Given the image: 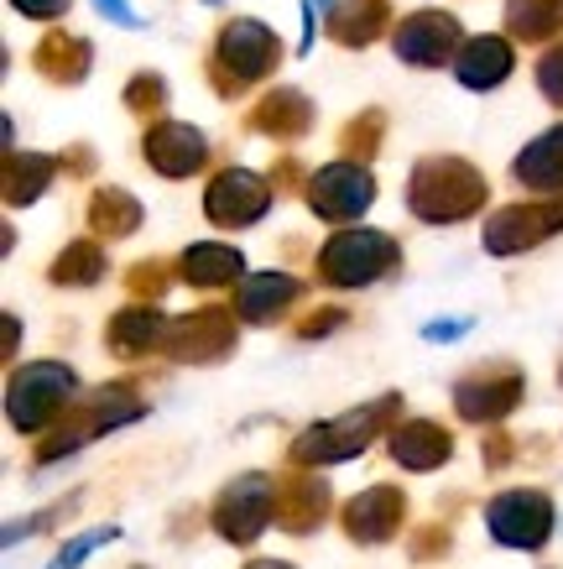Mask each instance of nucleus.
<instances>
[{
    "instance_id": "f257e3e1",
    "label": "nucleus",
    "mask_w": 563,
    "mask_h": 569,
    "mask_svg": "<svg viewBox=\"0 0 563 569\" xmlns=\"http://www.w3.org/2000/svg\"><path fill=\"white\" fill-rule=\"evenodd\" d=\"M491 199V183L470 157L454 152H428L412 162L408 173V209L423 224H464L475 220Z\"/></svg>"
},
{
    "instance_id": "f03ea898",
    "label": "nucleus",
    "mask_w": 563,
    "mask_h": 569,
    "mask_svg": "<svg viewBox=\"0 0 563 569\" xmlns=\"http://www.w3.org/2000/svg\"><path fill=\"white\" fill-rule=\"evenodd\" d=\"M402 423V397L381 392L371 397L365 408H350L340 418H324V423H308L298 439H292V466L319 470V466H340V460H355L371 449V439L392 433Z\"/></svg>"
},
{
    "instance_id": "7ed1b4c3",
    "label": "nucleus",
    "mask_w": 563,
    "mask_h": 569,
    "mask_svg": "<svg viewBox=\"0 0 563 569\" xmlns=\"http://www.w3.org/2000/svg\"><path fill=\"white\" fill-rule=\"evenodd\" d=\"M277 63H282V37L257 17H230L220 32H214L204 73L220 100H240L251 84L272 79Z\"/></svg>"
},
{
    "instance_id": "20e7f679",
    "label": "nucleus",
    "mask_w": 563,
    "mask_h": 569,
    "mask_svg": "<svg viewBox=\"0 0 563 569\" xmlns=\"http://www.w3.org/2000/svg\"><path fill=\"white\" fill-rule=\"evenodd\" d=\"M313 272L324 288H375V282H386L392 272H402V241H396L392 230H375V224H344L334 230L324 246H319V257H313Z\"/></svg>"
},
{
    "instance_id": "39448f33",
    "label": "nucleus",
    "mask_w": 563,
    "mask_h": 569,
    "mask_svg": "<svg viewBox=\"0 0 563 569\" xmlns=\"http://www.w3.org/2000/svg\"><path fill=\"white\" fill-rule=\"evenodd\" d=\"M73 392H79V377L73 366L63 361H27L6 377V423L27 439L48 433L58 418L73 408Z\"/></svg>"
},
{
    "instance_id": "423d86ee",
    "label": "nucleus",
    "mask_w": 563,
    "mask_h": 569,
    "mask_svg": "<svg viewBox=\"0 0 563 569\" xmlns=\"http://www.w3.org/2000/svg\"><path fill=\"white\" fill-rule=\"evenodd\" d=\"M141 413H147V402H141L137 387H131V381H110V387H100L94 397L73 402L69 413L52 423V439L48 445H37V466H52V460H63V455H73V449H84L89 439L137 423Z\"/></svg>"
},
{
    "instance_id": "0eeeda50",
    "label": "nucleus",
    "mask_w": 563,
    "mask_h": 569,
    "mask_svg": "<svg viewBox=\"0 0 563 569\" xmlns=\"http://www.w3.org/2000/svg\"><path fill=\"white\" fill-rule=\"evenodd\" d=\"M272 522H277V481L261 476V470L235 476V481L214 497V533H220L224 543H235V549H251Z\"/></svg>"
},
{
    "instance_id": "6e6552de",
    "label": "nucleus",
    "mask_w": 563,
    "mask_h": 569,
    "mask_svg": "<svg viewBox=\"0 0 563 569\" xmlns=\"http://www.w3.org/2000/svg\"><path fill=\"white\" fill-rule=\"evenodd\" d=\"M303 199H308V209H313V214H319L324 224H355L360 214L375 204V173H371V162H350V157H340V162H324L319 173H308Z\"/></svg>"
},
{
    "instance_id": "1a4fd4ad",
    "label": "nucleus",
    "mask_w": 563,
    "mask_h": 569,
    "mask_svg": "<svg viewBox=\"0 0 563 569\" xmlns=\"http://www.w3.org/2000/svg\"><path fill=\"white\" fill-rule=\"evenodd\" d=\"M563 230V199L547 193V199H522V204H501L480 230V246L485 257H522L532 246L553 241Z\"/></svg>"
},
{
    "instance_id": "9d476101",
    "label": "nucleus",
    "mask_w": 563,
    "mask_h": 569,
    "mask_svg": "<svg viewBox=\"0 0 563 569\" xmlns=\"http://www.w3.org/2000/svg\"><path fill=\"white\" fill-rule=\"evenodd\" d=\"M235 340H240V313L235 309H220V303H204L193 313H178L168 325V361L178 366H214L224 356H235Z\"/></svg>"
},
{
    "instance_id": "9b49d317",
    "label": "nucleus",
    "mask_w": 563,
    "mask_h": 569,
    "mask_svg": "<svg viewBox=\"0 0 563 569\" xmlns=\"http://www.w3.org/2000/svg\"><path fill=\"white\" fill-rule=\"evenodd\" d=\"M464 48V27L454 11L444 6H428V11H412L392 27V52L396 63H408V69H454V58Z\"/></svg>"
},
{
    "instance_id": "f8f14e48",
    "label": "nucleus",
    "mask_w": 563,
    "mask_h": 569,
    "mask_svg": "<svg viewBox=\"0 0 563 569\" xmlns=\"http://www.w3.org/2000/svg\"><path fill=\"white\" fill-rule=\"evenodd\" d=\"M553 497L537 491V486H512L485 507V533L501 543V549H543L553 538Z\"/></svg>"
},
{
    "instance_id": "ddd939ff",
    "label": "nucleus",
    "mask_w": 563,
    "mask_h": 569,
    "mask_svg": "<svg viewBox=\"0 0 563 569\" xmlns=\"http://www.w3.org/2000/svg\"><path fill=\"white\" fill-rule=\"evenodd\" d=\"M527 397V377H522V366L512 361H485L475 371H464L454 381V413L464 423H501L506 413H516V402Z\"/></svg>"
},
{
    "instance_id": "4468645a",
    "label": "nucleus",
    "mask_w": 563,
    "mask_h": 569,
    "mask_svg": "<svg viewBox=\"0 0 563 569\" xmlns=\"http://www.w3.org/2000/svg\"><path fill=\"white\" fill-rule=\"evenodd\" d=\"M272 199V178L251 173V168H220L204 189V220L220 224V230H251V224L267 220Z\"/></svg>"
},
{
    "instance_id": "2eb2a0df",
    "label": "nucleus",
    "mask_w": 563,
    "mask_h": 569,
    "mask_svg": "<svg viewBox=\"0 0 563 569\" xmlns=\"http://www.w3.org/2000/svg\"><path fill=\"white\" fill-rule=\"evenodd\" d=\"M141 157H147V168H152L157 178L183 183V178L204 173L209 137L188 121H147V131H141Z\"/></svg>"
},
{
    "instance_id": "dca6fc26",
    "label": "nucleus",
    "mask_w": 563,
    "mask_h": 569,
    "mask_svg": "<svg viewBox=\"0 0 563 569\" xmlns=\"http://www.w3.org/2000/svg\"><path fill=\"white\" fill-rule=\"evenodd\" d=\"M402 522H408V497H402V486H371V491H360L355 501H344V538L350 543H386V538L402 533Z\"/></svg>"
},
{
    "instance_id": "f3484780",
    "label": "nucleus",
    "mask_w": 563,
    "mask_h": 569,
    "mask_svg": "<svg viewBox=\"0 0 563 569\" xmlns=\"http://www.w3.org/2000/svg\"><path fill=\"white\" fill-rule=\"evenodd\" d=\"M313 116H319V110H313V100H308L303 89L277 84L251 104L245 131H251V137H272V141H303L308 131H313Z\"/></svg>"
},
{
    "instance_id": "a211bd4d",
    "label": "nucleus",
    "mask_w": 563,
    "mask_h": 569,
    "mask_svg": "<svg viewBox=\"0 0 563 569\" xmlns=\"http://www.w3.org/2000/svg\"><path fill=\"white\" fill-rule=\"evenodd\" d=\"M168 313L157 309V303H125L120 313H110V325H104V350L120 356V361H141V356H152V350L168 346Z\"/></svg>"
},
{
    "instance_id": "6ab92c4d",
    "label": "nucleus",
    "mask_w": 563,
    "mask_h": 569,
    "mask_svg": "<svg viewBox=\"0 0 563 569\" xmlns=\"http://www.w3.org/2000/svg\"><path fill=\"white\" fill-rule=\"evenodd\" d=\"M516 69V48L512 37H495V32H480V37H464L460 58H454V79L475 94H491L512 79Z\"/></svg>"
},
{
    "instance_id": "aec40b11",
    "label": "nucleus",
    "mask_w": 563,
    "mask_h": 569,
    "mask_svg": "<svg viewBox=\"0 0 563 569\" xmlns=\"http://www.w3.org/2000/svg\"><path fill=\"white\" fill-rule=\"evenodd\" d=\"M298 298H303V282L292 272H245L235 282V303L230 309L240 313V325H277Z\"/></svg>"
},
{
    "instance_id": "412c9836",
    "label": "nucleus",
    "mask_w": 563,
    "mask_h": 569,
    "mask_svg": "<svg viewBox=\"0 0 563 569\" xmlns=\"http://www.w3.org/2000/svg\"><path fill=\"white\" fill-rule=\"evenodd\" d=\"M386 449H392V460L402 470H439L454 455V433L444 423H433V418H408V423H396L386 433Z\"/></svg>"
},
{
    "instance_id": "4be33fe9",
    "label": "nucleus",
    "mask_w": 563,
    "mask_h": 569,
    "mask_svg": "<svg viewBox=\"0 0 563 569\" xmlns=\"http://www.w3.org/2000/svg\"><path fill=\"white\" fill-rule=\"evenodd\" d=\"M32 69L48 79V84H84L89 69H94V48H89V37L79 32H63V27H52L42 42L32 48Z\"/></svg>"
},
{
    "instance_id": "5701e85b",
    "label": "nucleus",
    "mask_w": 563,
    "mask_h": 569,
    "mask_svg": "<svg viewBox=\"0 0 563 569\" xmlns=\"http://www.w3.org/2000/svg\"><path fill=\"white\" fill-rule=\"evenodd\" d=\"M329 481L319 476H277V528L288 533H313L329 512Z\"/></svg>"
},
{
    "instance_id": "b1692460",
    "label": "nucleus",
    "mask_w": 563,
    "mask_h": 569,
    "mask_svg": "<svg viewBox=\"0 0 563 569\" xmlns=\"http://www.w3.org/2000/svg\"><path fill=\"white\" fill-rule=\"evenodd\" d=\"M386 27H392V0H334V11L324 17L329 42L340 48H371Z\"/></svg>"
},
{
    "instance_id": "393cba45",
    "label": "nucleus",
    "mask_w": 563,
    "mask_h": 569,
    "mask_svg": "<svg viewBox=\"0 0 563 569\" xmlns=\"http://www.w3.org/2000/svg\"><path fill=\"white\" fill-rule=\"evenodd\" d=\"M178 277L188 288H235L245 277V257L240 246H224V241H193L178 257Z\"/></svg>"
},
{
    "instance_id": "a878e982",
    "label": "nucleus",
    "mask_w": 563,
    "mask_h": 569,
    "mask_svg": "<svg viewBox=\"0 0 563 569\" xmlns=\"http://www.w3.org/2000/svg\"><path fill=\"white\" fill-rule=\"evenodd\" d=\"M512 178L532 193H563V126H547L543 137H532L516 152Z\"/></svg>"
},
{
    "instance_id": "bb28decb",
    "label": "nucleus",
    "mask_w": 563,
    "mask_h": 569,
    "mask_svg": "<svg viewBox=\"0 0 563 569\" xmlns=\"http://www.w3.org/2000/svg\"><path fill=\"white\" fill-rule=\"evenodd\" d=\"M58 168H63V162H58V157H48V152H17V147H6V173H0L6 209L37 204V199L52 189Z\"/></svg>"
},
{
    "instance_id": "cd10ccee",
    "label": "nucleus",
    "mask_w": 563,
    "mask_h": 569,
    "mask_svg": "<svg viewBox=\"0 0 563 569\" xmlns=\"http://www.w3.org/2000/svg\"><path fill=\"white\" fill-rule=\"evenodd\" d=\"M89 230L100 236V241H125V236H137L141 230V199L131 189H120V183H110V189H94L89 193Z\"/></svg>"
},
{
    "instance_id": "c85d7f7f",
    "label": "nucleus",
    "mask_w": 563,
    "mask_h": 569,
    "mask_svg": "<svg viewBox=\"0 0 563 569\" xmlns=\"http://www.w3.org/2000/svg\"><path fill=\"white\" fill-rule=\"evenodd\" d=\"M501 11H506V37L527 42V48L559 42L563 32V0H506Z\"/></svg>"
},
{
    "instance_id": "c756f323",
    "label": "nucleus",
    "mask_w": 563,
    "mask_h": 569,
    "mask_svg": "<svg viewBox=\"0 0 563 569\" xmlns=\"http://www.w3.org/2000/svg\"><path fill=\"white\" fill-rule=\"evenodd\" d=\"M110 272V257H104L100 236L94 241H69L48 267V282L52 288H94L100 277Z\"/></svg>"
},
{
    "instance_id": "7c9ffc66",
    "label": "nucleus",
    "mask_w": 563,
    "mask_h": 569,
    "mask_svg": "<svg viewBox=\"0 0 563 569\" xmlns=\"http://www.w3.org/2000/svg\"><path fill=\"white\" fill-rule=\"evenodd\" d=\"M381 131H386V110H360V116H350L340 131V152L350 157V162H371L375 152H381Z\"/></svg>"
},
{
    "instance_id": "2f4dec72",
    "label": "nucleus",
    "mask_w": 563,
    "mask_h": 569,
    "mask_svg": "<svg viewBox=\"0 0 563 569\" xmlns=\"http://www.w3.org/2000/svg\"><path fill=\"white\" fill-rule=\"evenodd\" d=\"M120 100H125V110H131V116L157 121V116H162V104H168V79H162V73H137V79L125 84V94H120Z\"/></svg>"
},
{
    "instance_id": "473e14b6",
    "label": "nucleus",
    "mask_w": 563,
    "mask_h": 569,
    "mask_svg": "<svg viewBox=\"0 0 563 569\" xmlns=\"http://www.w3.org/2000/svg\"><path fill=\"white\" fill-rule=\"evenodd\" d=\"M172 288V272L168 261H137L131 272H125V293L141 298V303H157V298Z\"/></svg>"
},
{
    "instance_id": "72a5a7b5",
    "label": "nucleus",
    "mask_w": 563,
    "mask_h": 569,
    "mask_svg": "<svg viewBox=\"0 0 563 569\" xmlns=\"http://www.w3.org/2000/svg\"><path fill=\"white\" fill-rule=\"evenodd\" d=\"M115 538H120L115 522H104V528H94V533H79L73 543H63V549L52 553V565H48V569H79V565L89 559V553L100 549V543H115Z\"/></svg>"
},
{
    "instance_id": "f704fd0d",
    "label": "nucleus",
    "mask_w": 563,
    "mask_h": 569,
    "mask_svg": "<svg viewBox=\"0 0 563 569\" xmlns=\"http://www.w3.org/2000/svg\"><path fill=\"white\" fill-rule=\"evenodd\" d=\"M537 89H543V100L553 110H563V37L547 42V52L537 58Z\"/></svg>"
},
{
    "instance_id": "c9c22d12",
    "label": "nucleus",
    "mask_w": 563,
    "mask_h": 569,
    "mask_svg": "<svg viewBox=\"0 0 563 569\" xmlns=\"http://www.w3.org/2000/svg\"><path fill=\"white\" fill-rule=\"evenodd\" d=\"M340 325H350L344 309H319V313H308V319H298V340H324V335H334Z\"/></svg>"
},
{
    "instance_id": "e433bc0d",
    "label": "nucleus",
    "mask_w": 563,
    "mask_h": 569,
    "mask_svg": "<svg viewBox=\"0 0 563 569\" xmlns=\"http://www.w3.org/2000/svg\"><path fill=\"white\" fill-rule=\"evenodd\" d=\"M73 0H11V11L27 21H58L63 11H69Z\"/></svg>"
},
{
    "instance_id": "4c0bfd02",
    "label": "nucleus",
    "mask_w": 563,
    "mask_h": 569,
    "mask_svg": "<svg viewBox=\"0 0 563 569\" xmlns=\"http://www.w3.org/2000/svg\"><path fill=\"white\" fill-rule=\"evenodd\" d=\"M298 183H303V162H298V157H282V162L272 168V189L277 193H292Z\"/></svg>"
},
{
    "instance_id": "58836bf2",
    "label": "nucleus",
    "mask_w": 563,
    "mask_h": 569,
    "mask_svg": "<svg viewBox=\"0 0 563 569\" xmlns=\"http://www.w3.org/2000/svg\"><path fill=\"white\" fill-rule=\"evenodd\" d=\"M480 455H485V470H501L512 460V433H491V439L480 445Z\"/></svg>"
},
{
    "instance_id": "ea45409f",
    "label": "nucleus",
    "mask_w": 563,
    "mask_h": 569,
    "mask_svg": "<svg viewBox=\"0 0 563 569\" xmlns=\"http://www.w3.org/2000/svg\"><path fill=\"white\" fill-rule=\"evenodd\" d=\"M94 6H100V17H110L115 27H125V32H137L141 27V17L131 11V0H94Z\"/></svg>"
},
{
    "instance_id": "a19ab883",
    "label": "nucleus",
    "mask_w": 563,
    "mask_h": 569,
    "mask_svg": "<svg viewBox=\"0 0 563 569\" xmlns=\"http://www.w3.org/2000/svg\"><path fill=\"white\" fill-rule=\"evenodd\" d=\"M460 335H470V319H433V325H423V340H460Z\"/></svg>"
},
{
    "instance_id": "79ce46f5",
    "label": "nucleus",
    "mask_w": 563,
    "mask_h": 569,
    "mask_svg": "<svg viewBox=\"0 0 563 569\" xmlns=\"http://www.w3.org/2000/svg\"><path fill=\"white\" fill-rule=\"evenodd\" d=\"M58 162H63V173H69V178L94 173V152H89V147H73V152H63Z\"/></svg>"
},
{
    "instance_id": "37998d69",
    "label": "nucleus",
    "mask_w": 563,
    "mask_h": 569,
    "mask_svg": "<svg viewBox=\"0 0 563 569\" xmlns=\"http://www.w3.org/2000/svg\"><path fill=\"white\" fill-rule=\"evenodd\" d=\"M439 549H449V528H433V533H423L418 543H412L418 559H428V553H439Z\"/></svg>"
},
{
    "instance_id": "c03bdc74",
    "label": "nucleus",
    "mask_w": 563,
    "mask_h": 569,
    "mask_svg": "<svg viewBox=\"0 0 563 569\" xmlns=\"http://www.w3.org/2000/svg\"><path fill=\"white\" fill-rule=\"evenodd\" d=\"M17 335H21L17 313H6V356H17Z\"/></svg>"
},
{
    "instance_id": "a18cd8bd",
    "label": "nucleus",
    "mask_w": 563,
    "mask_h": 569,
    "mask_svg": "<svg viewBox=\"0 0 563 569\" xmlns=\"http://www.w3.org/2000/svg\"><path fill=\"white\" fill-rule=\"evenodd\" d=\"M245 569H298V565H288V559H251Z\"/></svg>"
},
{
    "instance_id": "49530a36",
    "label": "nucleus",
    "mask_w": 563,
    "mask_h": 569,
    "mask_svg": "<svg viewBox=\"0 0 563 569\" xmlns=\"http://www.w3.org/2000/svg\"><path fill=\"white\" fill-rule=\"evenodd\" d=\"M313 6H324V11H334V0H313Z\"/></svg>"
},
{
    "instance_id": "de8ad7c7",
    "label": "nucleus",
    "mask_w": 563,
    "mask_h": 569,
    "mask_svg": "<svg viewBox=\"0 0 563 569\" xmlns=\"http://www.w3.org/2000/svg\"><path fill=\"white\" fill-rule=\"evenodd\" d=\"M559 387H563V361H559Z\"/></svg>"
}]
</instances>
